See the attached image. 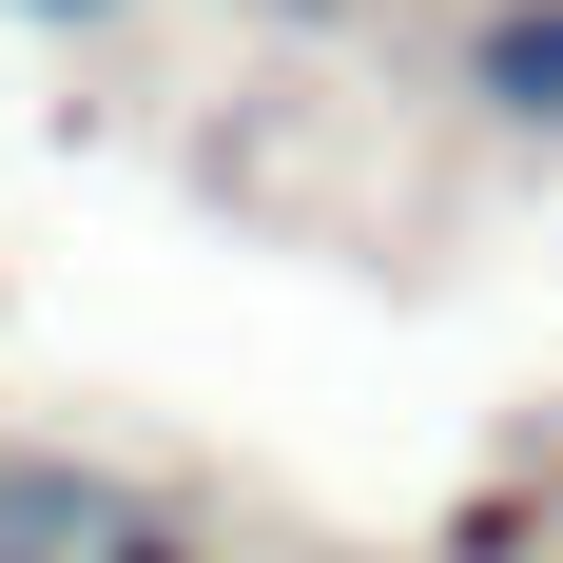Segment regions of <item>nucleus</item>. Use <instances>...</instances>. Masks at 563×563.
Here are the masks:
<instances>
[{"mask_svg": "<svg viewBox=\"0 0 563 563\" xmlns=\"http://www.w3.org/2000/svg\"><path fill=\"white\" fill-rule=\"evenodd\" d=\"M448 78H466V117H506V136H563V0H466Z\"/></svg>", "mask_w": 563, "mask_h": 563, "instance_id": "f257e3e1", "label": "nucleus"}, {"mask_svg": "<svg viewBox=\"0 0 563 563\" xmlns=\"http://www.w3.org/2000/svg\"><path fill=\"white\" fill-rule=\"evenodd\" d=\"M136 506V486H98V466H58V448H20L0 466V563H98V525Z\"/></svg>", "mask_w": 563, "mask_h": 563, "instance_id": "f03ea898", "label": "nucleus"}, {"mask_svg": "<svg viewBox=\"0 0 563 563\" xmlns=\"http://www.w3.org/2000/svg\"><path fill=\"white\" fill-rule=\"evenodd\" d=\"M98 563H214V544H195V525H156V506H117V525H98Z\"/></svg>", "mask_w": 563, "mask_h": 563, "instance_id": "7ed1b4c3", "label": "nucleus"}, {"mask_svg": "<svg viewBox=\"0 0 563 563\" xmlns=\"http://www.w3.org/2000/svg\"><path fill=\"white\" fill-rule=\"evenodd\" d=\"M20 20H117V0H20Z\"/></svg>", "mask_w": 563, "mask_h": 563, "instance_id": "20e7f679", "label": "nucleus"}]
</instances>
